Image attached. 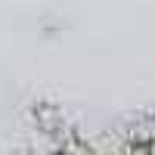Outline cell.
<instances>
[{
    "label": "cell",
    "instance_id": "1",
    "mask_svg": "<svg viewBox=\"0 0 155 155\" xmlns=\"http://www.w3.org/2000/svg\"><path fill=\"white\" fill-rule=\"evenodd\" d=\"M130 155H155V140H152V137H149V140H137Z\"/></svg>",
    "mask_w": 155,
    "mask_h": 155
}]
</instances>
